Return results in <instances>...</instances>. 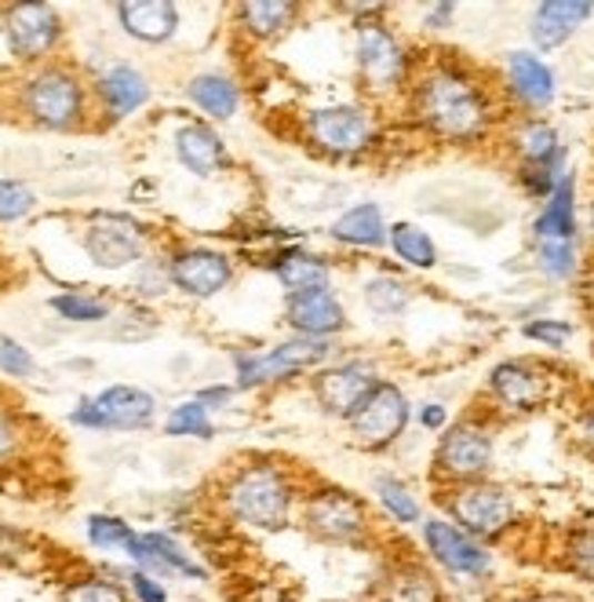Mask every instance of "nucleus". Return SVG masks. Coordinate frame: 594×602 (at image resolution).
<instances>
[{
	"label": "nucleus",
	"instance_id": "f257e3e1",
	"mask_svg": "<svg viewBox=\"0 0 594 602\" xmlns=\"http://www.w3.org/2000/svg\"><path fill=\"white\" fill-rule=\"evenodd\" d=\"M412 110H416L423 128H431L442 139H452V143L474 139L489 121L482 84L456 67H437L423 73L412 88Z\"/></svg>",
	"mask_w": 594,
	"mask_h": 602
},
{
	"label": "nucleus",
	"instance_id": "f03ea898",
	"mask_svg": "<svg viewBox=\"0 0 594 602\" xmlns=\"http://www.w3.org/2000/svg\"><path fill=\"white\" fill-rule=\"evenodd\" d=\"M295 490L289 475L274 464H252L230 482L226 508L230 515L249 522L255 530H281L289 522Z\"/></svg>",
	"mask_w": 594,
	"mask_h": 602
},
{
	"label": "nucleus",
	"instance_id": "7ed1b4c3",
	"mask_svg": "<svg viewBox=\"0 0 594 602\" xmlns=\"http://www.w3.org/2000/svg\"><path fill=\"white\" fill-rule=\"evenodd\" d=\"M306 139L329 158H354L376 143V118L361 107H325L306 113Z\"/></svg>",
	"mask_w": 594,
	"mask_h": 602
},
{
	"label": "nucleus",
	"instance_id": "20e7f679",
	"mask_svg": "<svg viewBox=\"0 0 594 602\" xmlns=\"http://www.w3.org/2000/svg\"><path fill=\"white\" fill-rule=\"evenodd\" d=\"M358 73L369 96H391L405 84L409 56L402 41L380 22H361L358 26Z\"/></svg>",
	"mask_w": 594,
	"mask_h": 602
},
{
	"label": "nucleus",
	"instance_id": "39448f33",
	"mask_svg": "<svg viewBox=\"0 0 594 602\" xmlns=\"http://www.w3.org/2000/svg\"><path fill=\"white\" fill-rule=\"evenodd\" d=\"M452 522L471 536H500L514 522V501L507 490L485 482H463L445 501Z\"/></svg>",
	"mask_w": 594,
	"mask_h": 602
},
{
	"label": "nucleus",
	"instance_id": "423d86ee",
	"mask_svg": "<svg viewBox=\"0 0 594 602\" xmlns=\"http://www.w3.org/2000/svg\"><path fill=\"white\" fill-rule=\"evenodd\" d=\"M26 113L44 128H70L84 113V88L67 70H41L22 92Z\"/></svg>",
	"mask_w": 594,
	"mask_h": 602
},
{
	"label": "nucleus",
	"instance_id": "0eeeda50",
	"mask_svg": "<svg viewBox=\"0 0 594 602\" xmlns=\"http://www.w3.org/2000/svg\"><path fill=\"white\" fill-rule=\"evenodd\" d=\"M332 354L329 340H289L278 343L274 351L266 354H238V383L241 388H260V383H274V380H289L303 369L321 365Z\"/></svg>",
	"mask_w": 594,
	"mask_h": 602
},
{
	"label": "nucleus",
	"instance_id": "6e6552de",
	"mask_svg": "<svg viewBox=\"0 0 594 602\" xmlns=\"http://www.w3.org/2000/svg\"><path fill=\"white\" fill-rule=\"evenodd\" d=\"M351 431L361 445H369V450H383V445H391L397 434L405 431L409 424V402L405 394L394 388V383H376V388L369 391V399L361 402L354 413H351Z\"/></svg>",
	"mask_w": 594,
	"mask_h": 602
},
{
	"label": "nucleus",
	"instance_id": "1a4fd4ad",
	"mask_svg": "<svg viewBox=\"0 0 594 602\" xmlns=\"http://www.w3.org/2000/svg\"><path fill=\"white\" fill-rule=\"evenodd\" d=\"M303 522L310 533H318L321 541L351 544L369 530V511L346 490H321L306 501Z\"/></svg>",
	"mask_w": 594,
	"mask_h": 602
},
{
	"label": "nucleus",
	"instance_id": "9d476101",
	"mask_svg": "<svg viewBox=\"0 0 594 602\" xmlns=\"http://www.w3.org/2000/svg\"><path fill=\"white\" fill-rule=\"evenodd\" d=\"M493 464V439L485 428L477 424H456L442 434L434 453L437 475H445L452 482H477Z\"/></svg>",
	"mask_w": 594,
	"mask_h": 602
},
{
	"label": "nucleus",
	"instance_id": "9b49d317",
	"mask_svg": "<svg viewBox=\"0 0 594 602\" xmlns=\"http://www.w3.org/2000/svg\"><path fill=\"white\" fill-rule=\"evenodd\" d=\"M73 424L81 428H143L153 420V399L139 388H107L99 399L81 402L70 413Z\"/></svg>",
	"mask_w": 594,
	"mask_h": 602
},
{
	"label": "nucleus",
	"instance_id": "f8f14e48",
	"mask_svg": "<svg viewBox=\"0 0 594 602\" xmlns=\"http://www.w3.org/2000/svg\"><path fill=\"white\" fill-rule=\"evenodd\" d=\"M423 544H427L434 562H442L449 573H460V578H482V573H489V566H493L485 548L449 519L423 522Z\"/></svg>",
	"mask_w": 594,
	"mask_h": 602
},
{
	"label": "nucleus",
	"instance_id": "ddd939ff",
	"mask_svg": "<svg viewBox=\"0 0 594 602\" xmlns=\"http://www.w3.org/2000/svg\"><path fill=\"white\" fill-rule=\"evenodd\" d=\"M376 369L365 362H343L332 365L325 373L314 377V399L332 417L351 420V413L369 399V391L376 388Z\"/></svg>",
	"mask_w": 594,
	"mask_h": 602
},
{
	"label": "nucleus",
	"instance_id": "4468645a",
	"mask_svg": "<svg viewBox=\"0 0 594 602\" xmlns=\"http://www.w3.org/2000/svg\"><path fill=\"white\" fill-rule=\"evenodd\" d=\"M88 255L107 267V271H121V267L135 263L143 255V230L124 215H99L84 238Z\"/></svg>",
	"mask_w": 594,
	"mask_h": 602
},
{
	"label": "nucleus",
	"instance_id": "2eb2a0df",
	"mask_svg": "<svg viewBox=\"0 0 594 602\" xmlns=\"http://www.w3.org/2000/svg\"><path fill=\"white\" fill-rule=\"evenodd\" d=\"M4 30L19 59H41L59 41V16L48 4H16L8 11Z\"/></svg>",
	"mask_w": 594,
	"mask_h": 602
},
{
	"label": "nucleus",
	"instance_id": "dca6fc26",
	"mask_svg": "<svg viewBox=\"0 0 594 602\" xmlns=\"http://www.w3.org/2000/svg\"><path fill=\"white\" fill-rule=\"evenodd\" d=\"M285 314H289V325L300 332V337H310V340H325V337H332V332H340L343 322H346L343 303L335 300L332 289L289 297L285 300Z\"/></svg>",
	"mask_w": 594,
	"mask_h": 602
},
{
	"label": "nucleus",
	"instance_id": "f3484780",
	"mask_svg": "<svg viewBox=\"0 0 594 602\" xmlns=\"http://www.w3.org/2000/svg\"><path fill=\"white\" fill-rule=\"evenodd\" d=\"M172 281L198 300L215 297V292H223L230 281V260L223 252H212V249L179 252L172 260Z\"/></svg>",
	"mask_w": 594,
	"mask_h": 602
},
{
	"label": "nucleus",
	"instance_id": "a211bd4d",
	"mask_svg": "<svg viewBox=\"0 0 594 602\" xmlns=\"http://www.w3.org/2000/svg\"><path fill=\"white\" fill-rule=\"evenodd\" d=\"M536 245H576V183L562 175L536 215Z\"/></svg>",
	"mask_w": 594,
	"mask_h": 602
},
{
	"label": "nucleus",
	"instance_id": "6ab92c4d",
	"mask_svg": "<svg viewBox=\"0 0 594 602\" xmlns=\"http://www.w3.org/2000/svg\"><path fill=\"white\" fill-rule=\"evenodd\" d=\"M591 11H594L591 4H570V0H547V4H540L533 11V26H528L536 48L551 51V48L565 44Z\"/></svg>",
	"mask_w": 594,
	"mask_h": 602
},
{
	"label": "nucleus",
	"instance_id": "aec40b11",
	"mask_svg": "<svg viewBox=\"0 0 594 602\" xmlns=\"http://www.w3.org/2000/svg\"><path fill=\"white\" fill-rule=\"evenodd\" d=\"M274 274L281 285L289 289V297H300V292H318V289H329V263L321 260L314 252H303V249H281L274 255Z\"/></svg>",
	"mask_w": 594,
	"mask_h": 602
},
{
	"label": "nucleus",
	"instance_id": "412c9836",
	"mask_svg": "<svg viewBox=\"0 0 594 602\" xmlns=\"http://www.w3.org/2000/svg\"><path fill=\"white\" fill-rule=\"evenodd\" d=\"M118 16L128 33L139 37V41H150V44L168 41L179 26V11H175V4H168V0H135V4H121Z\"/></svg>",
	"mask_w": 594,
	"mask_h": 602
},
{
	"label": "nucleus",
	"instance_id": "4be33fe9",
	"mask_svg": "<svg viewBox=\"0 0 594 602\" xmlns=\"http://www.w3.org/2000/svg\"><path fill=\"white\" fill-rule=\"evenodd\" d=\"M175 153H179V161H183L187 169L198 172V175H212V172H219V169L226 164L223 139H219L209 124H187V128H179Z\"/></svg>",
	"mask_w": 594,
	"mask_h": 602
},
{
	"label": "nucleus",
	"instance_id": "5701e85b",
	"mask_svg": "<svg viewBox=\"0 0 594 602\" xmlns=\"http://www.w3.org/2000/svg\"><path fill=\"white\" fill-rule=\"evenodd\" d=\"M507 81L511 92L519 96L525 107H547L554 99V73L544 59L525 56V51H514L507 59Z\"/></svg>",
	"mask_w": 594,
	"mask_h": 602
},
{
	"label": "nucleus",
	"instance_id": "b1692460",
	"mask_svg": "<svg viewBox=\"0 0 594 602\" xmlns=\"http://www.w3.org/2000/svg\"><path fill=\"white\" fill-rule=\"evenodd\" d=\"M489 388H493V394L507 409H533V405H540V399H544V380L522 362L496 365L493 377H489Z\"/></svg>",
	"mask_w": 594,
	"mask_h": 602
},
{
	"label": "nucleus",
	"instance_id": "393cba45",
	"mask_svg": "<svg viewBox=\"0 0 594 602\" xmlns=\"http://www.w3.org/2000/svg\"><path fill=\"white\" fill-rule=\"evenodd\" d=\"M386 227L383 223V212L380 204H358L346 215H340L332 227V238L335 241H346V245H358V249H380L386 241Z\"/></svg>",
	"mask_w": 594,
	"mask_h": 602
},
{
	"label": "nucleus",
	"instance_id": "a878e982",
	"mask_svg": "<svg viewBox=\"0 0 594 602\" xmlns=\"http://www.w3.org/2000/svg\"><path fill=\"white\" fill-rule=\"evenodd\" d=\"M102 99H107V107L118 113V118H124V113H135L150 99V84L147 77L132 67H113L102 77Z\"/></svg>",
	"mask_w": 594,
	"mask_h": 602
},
{
	"label": "nucleus",
	"instance_id": "bb28decb",
	"mask_svg": "<svg viewBox=\"0 0 594 602\" xmlns=\"http://www.w3.org/2000/svg\"><path fill=\"white\" fill-rule=\"evenodd\" d=\"M190 99L209 113V118H234L238 113V88L219 73H204V77H193L190 81Z\"/></svg>",
	"mask_w": 594,
	"mask_h": 602
},
{
	"label": "nucleus",
	"instance_id": "cd10ccee",
	"mask_svg": "<svg viewBox=\"0 0 594 602\" xmlns=\"http://www.w3.org/2000/svg\"><path fill=\"white\" fill-rule=\"evenodd\" d=\"M386 241L397 252V260H405L412 267H434L437 263V249L434 241L427 238V230L412 227V223H394L386 230Z\"/></svg>",
	"mask_w": 594,
	"mask_h": 602
},
{
	"label": "nucleus",
	"instance_id": "c85d7f7f",
	"mask_svg": "<svg viewBox=\"0 0 594 602\" xmlns=\"http://www.w3.org/2000/svg\"><path fill=\"white\" fill-rule=\"evenodd\" d=\"M519 150L528 169H540V164H562V147L554 128L544 121H528L519 132Z\"/></svg>",
	"mask_w": 594,
	"mask_h": 602
},
{
	"label": "nucleus",
	"instance_id": "c756f323",
	"mask_svg": "<svg viewBox=\"0 0 594 602\" xmlns=\"http://www.w3.org/2000/svg\"><path fill=\"white\" fill-rule=\"evenodd\" d=\"M295 4H281V0H252V4H241V22L249 26V33L255 37H274L295 19Z\"/></svg>",
	"mask_w": 594,
	"mask_h": 602
},
{
	"label": "nucleus",
	"instance_id": "7c9ffc66",
	"mask_svg": "<svg viewBox=\"0 0 594 602\" xmlns=\"http://www.w3.org/2000/svg\"><path fill=\"white\" fill-rule=\"evenodd\" d=\"M376 493H380L383 511L397 522V526H412V522H420V501L409 493V485H405V482H397V479H380V482H376Z\"/></svg>",
	"mask_w": 594,
	"mask_h": 602
},
{
	"label": "nucleus",
	"instance_id": "2f4dec72",
	"mask_svg": "<svg viewBox=\"0 0 594 602\" xmlns=\"http://www.w3.org/2000/svg\"><path fill=\"white\" fill-rule=\"evenodd\" d=\"M164 431L172 439H183V434H198V439H212V420H209V405L204 402H183L172 409Z\"/></svg>",
	"mask_w": 594,
	"mask_h": 602
},
{
	"label": "nucleus",
	"instance_id": "473e14b6",
	"mask_svg": "<svg viewBox=\"0 0 594 602\" xmlns=\"http://www.w3.org/2000/svg\"><path fill=\"white\" fill-rule=\"evenodd\" d=\"M409 297H412L409 285H405V281H397V278H372L369 285H365V303H369L376 314H397V311H405Z\"/></svg>",
	"mask_w": 594,
	"mask_h": 602
},
{
	"label": "nucleus",
	"instance_id": "72a5a7b5",
	"mask_svg": "<svg viewBox=\"0 0 594 602\" xmlns=\"http://www.w3.org/2000/svg\"><path fill=\"white\" fill-rule=\"evenodd\" d=\"M135 530L128 526V522H121V519H113V515H92L88 519V541H92L95 548H132V541H135Z\"/></svg>",
	"mask_w": 594,
	"mask_h": 602
},
{
	"label": "nucleus",
	"instance_id": "f704fd0d",
	"mask_svg": "<svg viewBox=\"0 0 594 602\" xmlns=\"http://www.w3.org/2000/svg\"><path fill=\"white\" fill-rule=\"evenodd\" d=\"M33 212V194L16 179H0V223H16Z\"/></svg>",
	"mask_w": 594,
	"mask_h": 602
},
{
	"label": "nucleus",
	"instance_id": "c9c22d12",
	"mask_svg": "<svg viewBox=\"0 0 594 602\" xmlns=\"http://www.w3.org/2000/svg\"><path fill=\"white\" fill-rule=\"evenodd\" d=\"M51 307H56L62 318H70V322H102V318L110 314L107 303L88 300V297H56Z\"/></svg>",
	"mask_w": 594,
	"mask_h": 602
},
{
	"label": "nucleus",
	"instance_id": "e433bc0d",
	"mask_svg": "<svg viewBox=\"0 0 594 602\" xmlns=\"http://www.w3.org/2000/svg\"><path fill=\"white\" fill-rule=\"evenodd\" d=\"M0 373H8V377H30L33 373V358L19 340L0 337Z\"/></svg>",
	"mask_w": 594,
	"mask_h": 602
},
{
	"label": "nucleus",
	"instance_id": "4c0bfd02",
	"mask_svg": "<svg viewBox=\"0 0 594 602\" xmlns=\"http://www.w3.org/2000/svg\"><path fill=\"white\" fill-rule=\"evenodd\" d=\"M570 566L584 581H594V530L576 533L570 541Z\"/></svg>",
	"mask_w": 594,
	"mask_h": 602
},
{
	"label": "nucleus",
	"instance_id": "58836bf2",
	"mask_svg": "<svg viewBox=\"0 0 594 602\" xmlns=\"http://www.w3.org/2000/svg\"><path fill=\"white\" fill-rule=\"evenodd\" d=\"M67 602H124V592L110 581H81L67 592Z\"/></svg>",
	"mask_w": 594,
	"mask_h": 602
},
{
	"label": "nucleus",
	"instance_id": "ea45409f",
	"mask_svg": "<svg viewBox=\"0 0 594 602\" xmlns=\"http://www.w3.org/2000/svg\"><path fill=\"white\" fill-rule=\"evenodd\" d=\"M525 337L528 340H544L547 348H565V340L573 337V329L565 322H551V318H544V322H528Z\"/></svg>",
	"mask_w": 594,
	"mask_h": 602
},
{
	"label": "nucleus",
	"instance_id": "a19ab883",
	"mask_svg": "<svg viewBox=\"0 0 594 602\" xmlns=\"http://www.w3.org/2000/svg\"><path fill=\"white\" fill-rule=\"evenodd\" d=\"M128 581H132V592H135V599H139V602H168L164 588H161L158 581H153L150 573L135 570V573H132V578H128Z\"/></svg>",
	"mask_w": 594,
	"mask_h": 602
},
{
	"label": "nucleus",
	"instance_id": "79ce46f5",
	"mask_svg": "<svg viewBox=\"0 0 594 602\" xmlns=\"http://www.w3.org/2000/svg\"><path fill=\"white\" fill-rule=\"evenodd\" d=\"M420 424H423V428H431V431L445 428V409H442V405H423Z\"/></svg>",
	"mask_w": 594,
	"mask_h": 602
},
{
	"label": "nucleus",
	"instance_id": "37998d69",
	"mask_svg": "<svg viewBox=\"0 0 594 602\" xmlns=\"http://www.w3.org/2000/svg\"><path fill=\"white\" fill-rule=\"evenodd\" d=\"M11 445H16V431H11V424L4 417H0V456H4Z\"/></svg>",
	"mask_w": 594,
	"mask_h": 602
},
{
	"label": "nucleus",
	"instance_id": "c03bdc74",
	"mask_svg": "<svg viewBox=\"0 0 594 602\" xmlns=\"http://www.w3.org/2000/svg\"><path fill=\"white\" fill-rule=\"evenodd\" d=\"M584 434H587V442L594 445V417L587 420V424H584Z\"/></svg>",
	"mask_w": 594,
	"mask_h": 602
},
{
	"label": "nucleus",
	"instance_id": "a18cd8bd",
	"mask_svg": "<svg viewBox=\"0 0 594 602\" xmlns=\"http://www.w3.org/2000/svg\"><path fill=\"white\" fill-rule=\"evenodd\" d=\"M591 230H594V204H591Z\"/></svg>",
	"mask_w": 594,
	"mask_h": 602
}]
</instances>
